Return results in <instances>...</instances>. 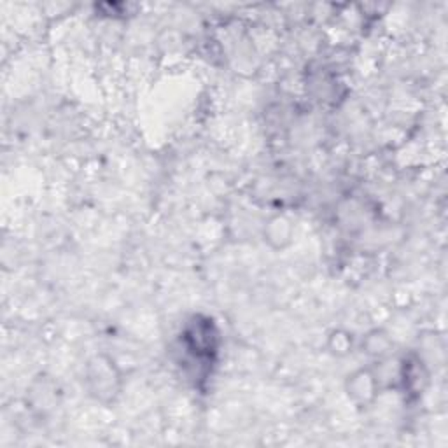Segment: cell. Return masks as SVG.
<instances>
[{
    "instance_id": "6da1fadb",
    "label": "cell",
    "mask_w": 448,
    "mask_h": 448,
    "mask_svg": "<svg viewBox=\"0 0 448 448\" xmlns=\"http://www.w3.org/2000/svg\"><path fill=\"white\" fill-rule=\"evenodd\" d=\"M347 390L357 405H368L377 392V380L368 370H359L349 377Z\"/></svg>"
},
{
    "instance_id": "7a4b0ae2",
    "label": "cell",
    "mask_w": 448,
    "mask_h": 448,
    "mask_svg": "<svg viewBox=\"0 0 448 448\" xmlns=\"http://www.w3.org/2000/svg\"><path fill=\"white\" fill-rule=\"evenodd\" d=\"M291 235H292L291 222H289L285 217H281V215H279V217H273L265 231V237L268 242H273V240L277 242L275 244V247H282L281 242H289V240H291Z\"/></svg>"
},
{
    "instance_id": "3957f363",
    "label": "cell",
    "mask_w": 448,
    "mask_h": 448,
    "mask_svg": "<svg viewBox=\"0 0 448 448\" xmlns=\"http://www.w3.org/2000/svg\"><path fill=\"white\" fill-rule=\"evenodd\" d=\"M331 338L336 340V343L333 345V352H335V354L342 355V354H347V352L351 351L352 338L349 335H340V333H335Z\"/></svg>"
}]
</instances>
